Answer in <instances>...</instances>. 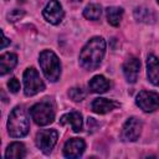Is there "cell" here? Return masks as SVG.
Instances as JSON below:
<instances>
[{
	"label": "cell",
	"mask_w": 159,
	"mask_h": 159,
	"mask_svg": "<svg viewBox=\"0 0 159 159\" xmlns=\"http://www.w3.org/2000/svg\"><path fill=\"white\" fill-rule=\"evenodd\" d=\"M104 53L106 41L99 36L92 37L80 53V65L87 71H93L101 65Z\"/></svg>",
	"instance_id": "obj_1"
},
{
	"label": "cell",
	"mask_w": 159,
	"mask_h": 159,
	"mask_svg": "<svg viewBox=\"0 0 159 159\" xmlns=\"http://www.w3.org/2000/svg\"><path fill=\"white\" fill-rule=\"evenodd\" d=\"M29 128H30V123L25 111L22 109V107H15L11 111L7 120V132L10 137L14 138L25 137L29 133Z\"/></svg>",
	"instance_id": "obj_2"
},
{
	"label": "cell",
	"mask_w": 159,
	"mask_h": 159,
	"mask_svg": "<svg viewBox=\"0 0 159 159\" xmlns=\"http://www.w3.org/2000/svg\"><path fill=\"white\" fill-rule=\"evenodd\" d=\"M39 63H40V67H41L45 77L48 81L56 82L60 78L61 63H60V60L55 52H52L50 50L42 51L40 53V57H39Z\"/></svg>",
	"instance_id": "obj_3"
},
{
	"label": "cell",
	"mask_w": 159,
	"mask_h": 159,
	"mask_svg": "<svg viewBox=\"0 0 159 159\" xmlns=\"http://www.w3.org/2000/svg\"><path fill=\"white\" fill-rule=\"evenodd\" d=\"M31 118L37 125H47L55 119V111L48 102H40L31 107Z\"/></svg>",
	"instance_id": "obj_4"
},
{
	"label": "cell",
	"mask_w": 159,
	"mask_h": 159,
	"mask_svg": "<svg viewBox=\"0 0 159 159\" xmlns=\"http://www.w3.org/2000/svg\"><path fill=\"white\" fill-rule=\"evenodd\" d=\"M24 86L26 96H35L45 89V83L34 67H30L24 72Z\"/></svg>",
	"instance_id": "obj_5"
},
{
	"label": "cell",
	"mask_w": 159,
	"mask_h": 159,
	"mask_svg": "<svg viewBox=\"0 0 159 159\" xmlns=\"http://www.w3.org/2000/svg\"><path fill=\"white\" fill-rule=\"evenodd\" d=\"M57 138H58L57 130L42 129L36 134V145L42 153L50 154L51 150L53 149L55 144L57 143Z\"/></svg>",
	"instance_id": "obj_6"
},
{
	"label": "cell",
	"mask_w": 159,
	"mask_h": 159,
	"mask_svg": "<svg viewBox=\"0 0 159 159\" xmlns=\"http://www.w3.org/2000/svg\"><path fill=\"white\" fill-rule=\"evenodd\" d=\"M135 103L144 112H154L159 108V94L152 91H142L137 96Z\"/></svg>",
	"instance_id": "obj_7"
},
{
	"label": "cell",
	"mask_w": 159,
	"mask_h": 159,
	"mask_svg": "<svg viewBox=\"0 0 159 159\" xmlns=\"http://www.w3.org/2000/svg\"><path fill=\"white\" fill-rule=\"evenodd\" d=\"M142 128H143V124H142L140 119H138L137 117H130L123 124L122 134H120L122 139L125 140V142L137 140L139 138L140 133H142Z\"/></svg>",
	"instance_id": "obj_8"
},
{
	"label": "cell",
	"mask_w": 159,
	"mask_h": 159,
	"mask_svg": "<svg viewBox=\"0 0 159 159\" xmlns=\"http://www.w3.org/2000/svg\"><path fill=\"white\" fill-rule=\"evenodd\" d=\"M42 15L47 22L52 25H57L62 21L65 12H63L61 4L57 0H50L42 11Z\"/></svg>",
	"instance_id": "obj_9"
},
{
	"label": "cell",
	"mask_w": 159,
	"mask_h": 159,
	"mask_svg": "<svg viewBox=\"0 0 159 159\" xmlns=\"http://www.w3.org/2000/svg\"><path fill=\"white\" fill-rule=\"evenodd\" d=\"M86 143L83 139L80 138H71L66 142L63 147V154L67 158H78L84 152Z\"/></svg>",
	"instance_id": "obj_10"
},
{
	"label": "cell",
	"mask_w": 159,
	"mask_h": 159,
	"mask_svg": "<svg viewBox=\"0 0 159 159\" xmlns=\"http://www.w3.org/2000/svg\"><path fill=\"white\" fill-rule=\"evenodd\" d=\"M140 70V61L137 57H129L123 65V73L129 83H134L138 80Z\"/></svg>",
	"instance_id": "obj_11"
},
{
	"label": "cell",
	"mask_w": 159,
	"mask_h": 159,
	"mask_svg": "<svg viewBox=\"0 0 159 159\" xmlns=\"http://www.w3.org/2000/svg\"><path fill=\"white\" fill-rule=\"evenodd\" d=\"M60 123L61 124H68L73 132L78 133L82 130V127H83V119H82V116L81 113L78 112H70V113H66L61 117L60 119Z\"/></svg>",
	"instance_id": "obj_12"
},
{
	"label": "cell",
	"mask_w": 159,
	"mask_h": 159,
	"mask_svg": "<svg viewBox=\"0 0 159 159\" xmlns=\"http://www.w3.org/2000/svg\"><path fill=\"white\" fill-rule=\"evenodd\" d=\"M92 111L98 113V114H104L111 112L112 109L119 107V103L112 99H107V98H96L92 102Z\"/></svg>",
	"instance_id": "obj_13"
},
{
	"label": "cell",
	"mask_w": 159,
	"mask_h": 159,
	"mask_svg": "<svg viewBox=\"0 0 159 159\" xmlns=\"http://www.w3.org/2000/svg\"><path fill=\"white\" fill-rule=\"evenodd\" d=\"M147 73L149 81L154 86H159V60L154 55H149L147 60Z\"/></svg>",
	"instance_id": "obj_14"
},
{
	"label": "cell",
	"mask_w": 159,
	"mask_h": 159,
	"mask_svg": "<svg viewBox=\"0 0 159 159\" xmlns=\"http://www.w3.org/2000/svg\"><path fill=\"white\" fill-rule=\"evenodd\" d=\"M17 63V56L11 52L2 53L0 56V75L4 76L10 72Z\"/></svg>",
	"instance_id": "obj_15"
},
{
	"label": "cell",
	"mask_w": 159,
	"mask_h": 159,
	"mask_svg": "<svg viewBox=\"0 0 159 159\" xmlns=\"http://www.w3.org/2000/svg\"><path fill=\"white\" fill-rule=\"evenodd\" d=\"M109 86H111L109 84V81L106 77L101 76V75L94 76L89 81V83H88L89 89L92 92H94V93H104V92H107L109 89Z\"/></svg>",
	"instance_id": "obj_16"
},
{
	"label": "cell",
	"mask_w": 159,
	"mask_h": 159,
	"mask_svg": "<svg viewBox=\"0 0 159 159\" xmlns=\"http://www.w3.org/2000/svg\"><path fill=\"white\" fill-rule=\"evenodd\" d=\"M26 155V149H25V145L20 142H14L11 143L7 149H6V153H5V157L7 159H21Z\"/></svg>",
	"instance_id": "obj_17"
},
{
	"label": "cell",
	"mask_w": 159,
	"mask_h": 159,
	"mask_svg": "<svg viewBox=\"0 0 159 159\" xmlns=\"http://www.w3.org/2000/svg\"><path fill=\"white\" fill-rule=\"evenodd\" d=\"M107 20L112 26H118L123 17V9L118 6H109L106 10Z\"/></svg>",
	"instance_id": "obj_18"
},
{
	"label": "cell",
	"mask_w": 159,
	"mask_h": 159,
	"mask_svg": "<svg viewBox=\"0 0 159 159\" xmlns=\"http://www.w3.org/2000/svg\"><path fill=\"white\" fill-rule=\"evenodd\" d=\"M134 17L138 20V21H142V22H153L155 20V16L153 14L152 10L147 9V7H137L134 10Z\"/></svg>",
	"instance_id": "obj_19"
},
{
	"label": "cell",
	"mask_w": 159,
	"mask_h": 159,
	"mask_svg": "<svg viewBox=\"0 0 159 159\" xmlns=\"http://www.w3.org/2000/svg\"><path fill=\"white\" fill-rule=\"evenodd\" d=\"M102 9L98 4H89L83 10V16L88 20H98L101 16Z\"/></svg>",
	"instance_id": "obj_20"
},
{
	"label": "cell",
	"mask_w": 159,
	"mask_h": 159,
	"mask_svg": "<svg viewBox=\"0 0 159 159\" xmlns=\"http://www.w3.org/2000/svg\"><path fill=\"white\" fill-rule=\"evenodd\" d=\"M68 96L71 99H73L75 102H80L82 99H84L86 97V92L84 89H82L81 87H73L68 91Z\"/></svg>",
	"instance_id": "obj_21"
},
{
	"label": "cell",
	"mask_w": 159,
	"mask_h": 159,
	"mask_svg": "<svg viewBox=\"0 0 159 159\" xmlns=\"http://www.w3.org/2000/svg\"><path fill=\"white\" fill-rule=\"evenodd\" d=\"M22 16H24V11H21V10H19V9H15V10H12L11 12L7 14V19H9V21H11V22H15V21L20 20Z\"/></svg>",
	"instance_id": "obj_22"
},
{
	"label": "cell",
	"mask_w": 159,
	"mask_h": 159,
	"mask_svg": "<svg viewBox=\"0 0 159 159\" xmlns=\"http://www.w3.org/2000/svg\"><path fill=\"white\" fill-rule=\"evenodd\" d=\"M7 87H9V89H10L12 93H16V92L20 89V82L17 81V78L12 77V78H10V81L7 82Z\"/></svg>",
	"instance_id": "obj_23"
},
{
	"label": "cell",
	"mask_w": 159,
	"mask_h": 159,
	"mask_svg": "<svg viewBox=\"0 0 159 159\" xmlns=\"http://www.w3.org/2000/svg\"><path fill=\"white\" fill-rule=\"evenodd\" d=\"M9 43H10V41H9V40L6 39V36L2 34V43H1V48H5V47H6Z\"/></svg>",
	"instance_id": "obj_24"
},
{
	"label": "cell",
	"mask_w": 159,
	"mask_h": 159,
	"mask_svg": "<svg viewBox=\"0 0 159 159\" xmlns=\"http://www.w3.org/2000/svg\"><path fill=\"white\" fill-rule=\"evenodd\" d=\"M75 1H82V0H75Z\"/></svg>",
	"instance_id": "obj_25"
},
{
	"label": "cell",
	"mask_w": 159,
	"mask_h": 159,
	"mask_svg": "<svg viewBox=\"0 0 159 159\" xmlns=\"http://www.w3.org/2000/svg\"><path fill=\"white\" fill-rule=\"evenodd\" d=\"M157 1H158V2H159V0H157Z\"/></svg>",
	"instance_id": "obj_26"
}]
</instances>
